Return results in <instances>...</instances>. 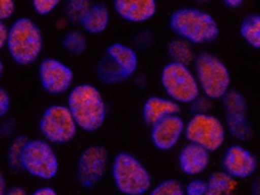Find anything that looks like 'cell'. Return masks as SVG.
<instances>
[{"label": "cell", "mask_w": 260, "mask_h": 195, "mask_svg": "<svg viewBox=\"0 0 260 195\" xmlns=\"http://www.w3.org/2000/svg\"><path fill=\"white\" fill-rule=\"evenodd\" d=\"M67 107L78 129L94 133L106 122L108 107L103 94L92 83H78L68 92Z\"/></svg>", "instance_id": "obj_1"}, {"label": "cell", "mask_w": 260, "mask_h": 195, "mask_svg": "<svg viewBox=\"0 0 260 195\" xmlns=\"http://www.w3.org/2000/svg\"><path fill=\"white\" fill-rule=\"evenodd\" d=\"M169 27L177 38L192 46L212 43L219 38L220 27L210 12L199 7H181L169 16Z\"/></svg>", "instance_id": "obj_2"}, {"label": "cell", "mask_w": 260, "mask_h": 195, "mask_svg": "<svg viewBox=\"0 0 260 195\" xmlns=\"http://www.w3.org/2000/svg\"><path fill=\"white\" fill-rule=\"evenodd\" d=\"M43 31L30 17H18L8 26L6 48L16 64L21 67L32 65L43 50Z\"/></svg>", "instance_id": "obj_3"}, {"label": "cell", "mask_w": 260, "mask_h": 195, "mask_svg": "<svg viewBox=\"0 0 260 195\" xmlns=\"http://www.w3.org/2000/svg\"><path fill=\"white\" fill-rule=\"evenodd\" d=\"M192 72L201 92L211 101H221V98L231 90V72L215 53L208 51L197 53L192 62Z\"/></svg>", "instance_id": "obj_4"}, {"label": "cell", "mask_w": 260, "mask_h": 195, "mask_svg": "<svg viewBox=\"0 0 260 195\" xmlns=\"http://www.w3.org/2000/svg\"><path fill=\"white\" fill-rule=\"evenodd\" d=\"M116 189L124 195H145L152 186V176L141 160L129 152H118L111 162Z\"/></svg>", "instance_id": "obj_5"}, {"label": "cell", "mask_w": 260, "mask_h": 195, "mask_svg": "<svg viewBox=\"0 0 260 195\" xmlns=\"http://www.w3.org/2000/svg\"><path fill=\"white\" fill-rule=\"evenodd\" d=\"M160 82L167 98L181 104H190L202 94L191 67L171 62L162 67Z\"/></svg>", "instance_id": "obj_6"}, {"label": "cell", "mask_w": 260, "mask_h": 195, "mask_svg": "<svg viewBox=\"0 0 260 195\" xmlns=\"http://www.w3.org/2000/svg\"><path fill=\"white\" fill-rule=\"evenodd\" d=\"M183 136L187 142L202 146L210 152L220 150L226 141V129L221 118L212 113H197L185 122Z\"/></svg>", "instance_id": "obj_7"}, {"label": "cell", "mask_w": 260, "mask_h": 195, "mask_svg": "<svg viewBox=\"0 0 260 195\" xmlns=\"http://www.w3.org/2000/svg\"><path fill=\"white\" fill-rule=\"evenodd\" d=\"M59 157L46 139H27L22 152L21 168L39 180H52L59 172Z\"/></svg>", "instance_id": "obj_8"}, {"label": "cell", "mask_w": 260, "mask_h": 195, "mask_svg": "<svg viewBox=\"0 0 260 195\" xmlns=\"http://www.w3.org/2000/svg\"><path fill=\"white\" fill-rule=\"evenodd\" d=\"M39 130L51 145H67L76 138L78 126L67 104H52L42 113Z\"/></svg>", "instance_id": "obj_9"}, {"label": "cell", "mask_w": 260, "mask_h": 195, "mask_svg": "<svg viewBox=\"0 0 260 195\" xmlns=\"http://www.w3.org/2000/svg\"><path fill=\"white\" fill-rule=\"evenodd\" d=\"M110 167V151L102 145H91L81 152L77 161L76 177L85 189L96 186L107 175Z\"/></svg>", "instance_id": "obj_10"}, {"label": "cell", "mask_w": 260, "mask_h": 195, "mask_svg": "<svg viewBox=\"0 0 260 195\" xmlns=\"http://www.w3.org/2000/svg\"><path fill=\"white\" fill-rule=\"evenodd\" d=\"M38 76L42 89L50 95L65 94L73 87V69L55 57H45L39 62Z\"/></svg>", "instance_id": "obj_11"}, {"label": "cell", "mask_w": 260, "mask_h": 195, "mask_svg": "<svg viewBox=\"0 0 260 195\" xmlns=\"http://www.w3.org/2000/svg\"><path fill=\"white\" fill-rule=\"evenodd\" d=\"M257 166L256 155L238 143L229 146L221 157L222 171L236 180H245L254 176Z\"/></svg>", "instance_id": "obj_12"}, {"label": "cell", "mask_w": 260, "mask_h": 195, "mask_svg": "<svg viewBox=\"0 0 260 195\" xmlns=\"http://www.w3.org/2000/svg\"><path fill=\"white\" fill-rule=\"evenodd\" d=\"M151 127V142L157 150L171 151L180 142L185 130V120L180 115H172L161 118Z\"/></svg>", "instance_id": "obj_13"}, {"label": "cell", "mask_w": 260, "mask_h": 195, "mask_svg": "<svg viewBox=\"0 0 260 195\" xmlns=\"http://www.w3.org/2000/svg\"><path fill=\"white\" fill-rule=\"evenodd\" d=\"M112 8L122 20L142 24L154 18L157 11L156 0H112Z\"/></svg>", "instance_id": "obj_14"}, {"label": "cell", "mask_w": 260, "mask_h": 195, "mask_svg": "<svg viewBox=\"0 0 260 195\" xmlns=\"http://www.w3.org/2000/svg\"><path fill=\"white\" fill-rule=\"evenodd\" d=\"M178 168L183 175L197 177L208 168L211 162V152L202 146L187 142L181 148L177 157Z\"/></svg>", "instance_id": "obj_15"}, {"label": "cell", "mask_w": 260, "mask_h": 195, "mask_svg": "<svg viewBox=\"0 0 260 195\" xmlns=\"http://www.w3.org/2000/svg\"><path fill=\"white\" fill-rule=\"evenodd\" d=\"M181 106L169 98L151 95L142 107V118L147 126H152L161 118L172 115H180Z\"/></svg>", "instance_id": "obj_16"}, {"label": "cell", "mask_w": 260, "mask_h": 195, "mask_svg": "<svg viewBox=\"0 0 260 195\" xmlns=\"http://www.w3.org/2000/svg\"><path fill=\"white\" fill-rule=\"evenodd\" d=\"M106 56L121 71L126 80L132 77L138 69V53L133 47H130L125 43L115 42V43L108 46L106 50Z\"/></svg>", "instance_id": "obj_17"}, {"label": "cell", "mask_w": 260, "mask_h": 195, "mask_svg": "<svg viewBox=\"0 0 260 195\" xmlns=\"http://www.w3.org/2000/svg\"><path fill=\"white\" fill-rule=\"evenodd\" d=\"M111 22V9L106 3H92L89 11L80 21L82 31L91 36H99L106 31Z\"/></svg>", "instance_id": "obj_18"}, {"label": "cell", "mask_w": 260, "mask_h": 195, "mask_svg": "<svg viewBox=\"0 0 260 195\" xmlns=\"http://www.w3.org/2000/svg\"><path fill=\"white\" fill-rule=\"evenodd\" d=\"M224 125L226 133L240 142H247L254 137V130L248 121L247 112L225 113Z\"/></svg>", "instance_id": "obj_19"}, {"label": "cell", "mask_w": 260, "mask_h": 195, "mask_svg": "<svg viewBox=\"0 0 260 195\" xmlns=\"http://www.w3.org/2000/svg\"><path fill=\"white\" fill-rule=\"evenodd\" d=\"M167 53H168L171 62L186 65V67H191L195 56H197L194 46L185 39L177 38V37L168 43Z\"/></svg>", "instance_id": "obj_20"}, {"label": "cell", "mask_w": 260, "mask_h": 195, "mask_svg": "<svg viewBox=\"0 0 260 195\" xmlns=\"http://www.w3.org/2000/svg\"><path fill=\"white\" fill-rule=\"evenodd\" d=\"M207 185L208 191L215 195H233L238 187V181L224 171H216L210 175Z\"/></svg>", "instance_id": "obj_21"}, {"label": "cell", "mask_w": 260, "mask_h": 195, "mask_svg": "<svg viewBox=\"0 0 260 195\" xmlns=\"http://www.w3.org/2000/svg\"><path fill=\"white\" fill-rule=\"evenodd\" d=\"M240 34L243 41L255 50L260 48V16L250 13L241 21Z\"/></svg>", "instance_id": "obj_22"}, {"label": "cell", "mask_w": 260, "mask_h": 195, "mask_svg": "<svg viewBox=\"0 0 260 195\" xmlns=\"http://www.w3.org/2000/svg\"><path fill=\"white\" fill-rule=\"evenodd\" d=\"M62 47L67 52L74 56H80L86 52L89 47V41L86 37V32L78 29H72L67 31L62 37Z\"/></svg>", "instance_id": "obj_23"}, {"label": "cell", "mask_w": 260, "mask_h": 195, "mask_svg": "<svg viewBox=\"0 0 260 195\" xmlns=\"http://www.w3.org/2000/svg\"><path fill=\"white\" fill-rule=\"evenodd\" d=\"M27 139L29 138L26 136L20 134V136H16L9 143L8 151H7V164H8V168L11 171H22L21 159H22V152H24V147L26 145Z\"/></svg>", "instance_id": "obj_24"}, {"label": "cell", "mask_w": 260, "mask_h": 195, "mask_svg": "<svg viewBox=\"0 0 260 195\" xmlns=\"http://www.w3.org/2000/svg\"><path fill=\"white\" fill-rule=\"evenodd\" d=\"M94 0H65V16L68 22L80 24L81 18L89 11Z\"/></svg>", "instance_id": "obj_25"}, {"label": "cell", "mask_w": 260, "mask_h": 195, "mask_svg": "<svg viewBox=\"0 0 260 195\" xmlns=\"http://www.w3.org/2000/svg\"><path fill=\"white\" fill-rule=\"evenodd\" d=\"M148 195H186L183 183L177 178H167L150 189Z\"/></svg>", "instance_id": "obj_26"}, {"label": "cell", "mask_w": 260, "mask_h": 195, "mask_svg": "<svg viewBox=\"0 0 260 195\" xmlns=\"http://www.w3.org/2000/svg\"><path fill=\"white\" fill-rule=\"evenodd\" d=\"M64 0H31L32 11L38 16H47L62 3Z\"/></svg>", "instance_id": "obj_27"}, {"label": "cell", "mask_w": 260, "mask_h": 195, "mask_svg": "<svg viewBox=\"0 0 260 195\" xmlns=\"http://www.w3.org/2000/svg\"><path fill=\"white\" fill-rule=\"evenodd\" d=\"M189 106L190 112H191L192 115H197V113H210L213 107V101H211L210 98H207L206 95L201 94L192 103H190Z\"/></svg>", "instance_id": "obj_28"}, {"label": "cell", "mask_w": 260, "mask_h": 195, "mask_svg": "<svg viewBox=\"0 0 260 195\" xmlns=\"http://www.w3.org/2000/svg\"><path fill=\"white\" fill-rule=\"evenodd\" d=\"M186 195H203L208 190L207 180L203 178H192L186 185H183Z\"/></svg>", "instance_id": "obj_29"}, {"label": "cell", "mask_w": 260, "mask_h": 195, "mask_svg": "<svg viewBox=\"0 0 260 195\" xmlns=\"http://www.w3.org/2000/svg\"><path fill=\"white\" fill-rule=\"evenodd\" d=\"M17 4L16 0H0V22H6L15 16Z\"/></svg>", "instance_id": "obj_30"}, {"label": "cell", "mask_w": 260, "mask_h": 195, "mask_svg": "<svg viewBox=\"0 0 260 195\" xmlns=\"http://www.w3.org/2000/svg\"><path fill=\"white\" fill-rule=\"evenodd\" d=\"M11 110V96L4 87L0 86V120H3Z\"/></svg>", "instance_id": "obj_31"}, {"label": "cell", "mask_w": 260, "mask_h": 195, "mask_svg": "<svg viewBox=\"0 0 260 195\" xmlns=\"http://www.w3.org/2000/svg\"><path fill=\"white\" fill-rule=\"evenodd\" d=\"M13 129H15V122L13 120H4L2 124H0V136L3 138H8L13 134Z\"/></svg>", "instance_id": "obj_32"}, {"label": "cell", "mask_w": 260, "mask_h": 195, "mask_svg": "<svg viewBox=\"0 0 260 195\" xmlns=\"http://www.w3.org/2000/svg\"><path fill=\"white\" fill-rule=\"evenodd\" d=\"M7 37H8V25H6V22H0V51L6 48Z\"/></svg>", "instance_id": "obj_33"}, {"label": "cell", "mask_w": 260, "mask_h": 195, "mask_svg": "<svg viewBox=\"0 0 260 195\" xmlns=\"http://www.w3.org/2000/svg\"><path fill=\"white\" fill-rule=\"evenodd\" d=\"M29 195H59L57 191L53 187L51 186H42L39 189H37L36 191H32L31 194Z\"/></svg>", "instance_id": "obj_34"}, {"label": "cell", "mask_w": 260, "mask_h": 195, "mask_svg": "<svg viewBox=\"0 0 260 195\" xmlns=\"http://www.w3.org/2000/svg\"><path fill=\"white\" fill-rule=\"evenodd\" d=\"M4 195H29L27 190L22 186H12L8 187Z\"/></svg>", "instance_id": "obj_35"}, {"label": "cell", "mask_w": 260, "mask_h": 195, "mask_svg": "<svg viewBox=\"0 0 260 195\" xmlns=\"http://www.w3.org/2000/svg\"><path fill=\"white\" fill-rule=\"evenodd\" d=\"M222 3L228 7V8L232 9H238L243 6L245 0H221Z\"/></svg>", "instance_id": "obj_36"}, {"label": "cell", "mask_w": 260, "mask_h": 195, "mask_svg": "<svg viewBox=\"0 0 260 195\" xmlns=\"http://www.w3.org/2000/svg\"><path fill=\"white\" fill-rule=\"evenodd\" d=\"M7 189H8V186H7L6 177H4L3 172L0 171V195H4V194H6Z\"/></svg>", "instance_id": "obj_37"}, {"label": "cell", "mask_w": 260, "mask_h": 195, "mask_svg": "<svg viewBox=\"0 0 260 195\" xmlns=\"http://www.w3.org/2000/svg\"><path fill=\"white\" fill-rule=\"evenodd\" d=\"M4 71H6V67H4V62H3V60L0 59V80H2V77H3Z\"/></svg>", "instance_id": "obj_38"}, {"label": "cell", "mask_w": 260, "mask_h": 195, "mask_svg": "<svg viewBox=\"0 0 260 195\" xmlns=\"http://www.w3.org/2000/svg\"><path fill=\"white\" fill-rule=\"evenodd\" d=\"M194 2H195V3H197V4H199V6H203V4L211 3L212 0H194Z\"/></svg>", "instance_id": "obj_39"}, {"label": "cell", "mask_w": 260, "mask_h": 195, "mask_svg": "<svg viewBox=\"0 0 260 195\" xmlns=\"http://www.w3.org/2000/svg\"><path fill=\"white\" fill-rule=\"evenodd\" d=\"M203 195H215V194H213V192H211V191H208V190H207V191L204 192Z\"/></svg>", "instance_id": "obj_40"}]
</instances>
